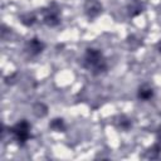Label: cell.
<instances>
[{
  "label": "cell",
  "instance_id": "4",
  "mask_svg": "<svg viewBox=\"0 0 161 161\" xmlns=\"http://www.w3.org/2000/svg\"><path fill=\"white\" fill-rule=\"evenodd\" d=\"M152 94H153L152 88H150V87H147V86L141 87L140 91H138V98H141V99H143V101L150 99V98L152 97Z\"/></svg>",
  "mask_w": 161,
  "mask_h": 161
},
{
  "label": "cell",
  "instance_id": "5",
  "mask_svg": "<svg viewBox=\"0 0 161 161\" xmlns=\"http://www.w3.org/2000/svg\"><path fill=\"white\" fill-rule=\"evenodd\" d=\"M50 127H52V128H55V130H58V131H60V130L64 128V125H63V121H62V119H54V121L50 123Z\"/></svg>",
  "mask_w": 161,
  "mask_h": 161
},
{
  "label": "cell",
  "instance_id": "2",
  "mask_svg": "<svg viewBox=\"0 0 161 161\" xmlns=\"http://www.w3.org/2000/svg\"><path fill=\"white\" fill-rule=\"evenodd\" d=\"M29 131H30V126H29V123L28 122H25V121H21V122H19L18 125H15L13 128H11V132H13V135L15 136V138H16V141L18 142H25L28 138H29Z\"/></svg>",
  "mask_w": 161,
  "mask_h": 161
},
{
  "label": "cell",
  "instance_id": "1",
  "mask_svg": "<svg viewBox=\"0 0 161 161\" xmlns=\"http://www.w3.org/2000/svg\"><path fill=\"white\" fill-rule=\"evenodd\" d=\"M84 67L89 69L92 73L98 74L106 70L107 65L102 57V54L96 49H88L84 55Z\"/></svg>",
  "mask_w": 161,
  "mask_h": 161
},
{
  "label": "cell",
  "instance_id": "3",
  "mask_svg": "<svg viewBox=\"0 0 161 161\" xmlns=\"http://www.w3.org/2000/svg\"><path fill=\"white\" fill-rule=\"evenodd\" d=\"M28 45H29V48H30L29 52H30L31 54H38V53H40L42 49H43V47H44V44H43L42 42H39L38 39H31Z\"/></svg>",
  "mask_w": 161,
  "mask_h": 161
}]
</instances>
